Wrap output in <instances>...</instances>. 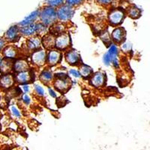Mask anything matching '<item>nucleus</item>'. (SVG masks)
<instances>
[{
  "mask_svg": "<svg viewBox=\"0 0 150 150\" xmlns=\"http://www.w3.org/2000/svg\"><path fill=\"white\" fill-rule=\"evenodd\" d=\"M47 90H48V93H49L50 97L53 98H57V92H56V91L53 88H52L51 86H48Z\"/></svg>",
  "mask_w": 150,
  "mask_h": 150,
  "instance_id": "34",
  "label": "nucleus"
},
{
  "mask_svg": "<svg viewBox=\"0 0 150 150\" xmlns=\"http://www.w3.org/2000/svg\"><path fill=\"white\" fill-rule=\"evenodd\" d=\"M86 0H65V4L70 5L71 7L77 8L84 3Z\"/></svg>",
  "mask_w": 150,
  "mask_h": 150,
  "instance_id": "27",
  "label": "nucleus"
},
{
  "mask_svg": "<svg viewBox=\"0 0 150 150\" xmlns=\"http://www.w3.org/2000/svg\"><path fill=\"white\" fill-rule=\"evenodd\" d=\"M21 89H22V91L24 93L29 94V92H31V87L29 83L22 84V85H21Z\"/></svg>",
  "mask_w": 150,
  "mask_h": 150,
  "instance_id": "35",
  "label": "nucleus"
},
{
  "mask_svg": "<svg viewBox=\"0 0 150 150\" xmlns=\"http://www.w3.org/2000/svg\"><path fill=\"white\" fill-rule=\"evenodd\" d=\"M50 33L54 35H57L62 33H65V24L62 23H55L53 26H50Z\"/></svg>",
  "mask_w": 150,
  "mask_h": 150,
  "instance_id": "24",
  "label": "nucleus"
},
{
  "mask_svg": "<svg viewBox=\"0 0 150 150\" xmlns=\"http://www.w3.org/2000/svg\"><path fill=\"white\" fill-rule=\"evenodd\" d=\"M98 5L103 7H110L112 4H114L116 0H95Z\"/></svg>",
  "mask_w": 150,
  "mask_h": 150,
  "instance_id": "29",
  "label": "nucleus"
},
{
  "mask_svg": "<svg viewBox=\"0 0 150 150\" xmlns=\"http://www.w3.org/2000/svg\"><path fill=\"white\" fill-rule=\"evenodd\" d=\"M21 32H20V26L16 24L13 25L5 32L4 35V38L6 42L14 43L18 41L21 38Z\"/></svg>",
  "mask_w": 150,
  "mask_h": 150,
  "instance_id": "10",
  "label": "nucleus"
},
{
  "mask_svg": "<svg viewBox=\"0 0 150 150\" xmlns=\"http://www.w3.org/2000/svg\"><path fill=\"white\" fill-rule=\"evenodd\" d=\"M78 67L81 77H84V78H89V77H91V76L93 74V69L90 66L81 63Z\"/></svg>",
  "mask_w": 150,
  "mask_h": 150,
  "instance_id": "22",
  "label": "nucleus"
},
{
  "mask_svg": "<svg viewBox=\"0 0 150 150\" xmlns=\"http://www.w3.org/2000/svg\"><path fill=\"white\" fill-rule=\"evenodd\" d=\"M101 39L104 41L105 44H111L112 43V39H111V35L108 31H104V33H102V34L101 35Z\"/></svg>",
  "mask_w": 150,
  "mask_h": 150,
  "instance_id": "30",
  "label": "nucleus"
},
{
  "mask_svg": "<svg viewBox=\"0 0 150 150\" xmlns=\"http://www.w3.org/2000/svg\"><path fill=\"white\" fill-rule=\"evenodd\" d=\"M2 59H3V57H2V56L0 55V65H1V63H2Z\"/></svg>",
  "mask_w": 150,
  "mask_h": 150,
  "instance_id": "37",
  "label": "nucleus"
},
{
  "mask_svg": "<svg viewBox=\"0 0 150 150\" xmlns=\"http://www.w3.org/2000/svg\"><path fill=\"white\" fill-rule=\"evenodd\" d=\"M14 75L11 74H5L0 77V88L3 90H8L14 86Z\"/></svg>",
  "mask_w": 150,
  "mask_h": 150,
  "instance_id": "15",
  "label": "nucleus"
},
{
  "mask_svg": "<svg viewBox=\"0 0 150 150\" xmlns=\"http://www.w3.org/2000/svg\"><path fill=\"white\" fill-rule=\"evenodd\" d=\"M125 11L122 8H114L109 11L108 21L111 26L117 27L123 22L125 17Z\"/></svg>",
  "mask_w": 150,
  "mask_h": 150,
  "instance_id": "2",
  "label": "nucleus"
},
{
  "mask_svg": "<svg viewBox=\"0 0 150 150\" xmlns=\"http://www.w3.org/2000/svg\"><path fill=\"white\" fill-rule=\"evenodd\" d=\"M6 43L4 38H0V52H2L3 48L6 46Z\"/></svg>",
  "mask_w": 150,
  "mask_h": 150,
  "instance_id": "36",
  "label": "nucleus"
},
{
  "mask_svg": "<svg viewBox=\"0 0 150 150\" xmlns=\"http://www.w3.org/2000/svg\"><path fill=\"white\" fill-rule=\"evenodd\" d=\"M33 89H34L35 93L38 97H44L45 96V88L40 83H34V85H33Z\"/></svg>",
  "mask_w": 150,
  "mask_h": 150,
  "instance_id": "25",
  "label": "nucleus"
},
{
  "mask_svg": "<svg viewBox=\"0 0 150 150\" xmlns=\"http://www.w3.org/2000/svg\"><path fill=\"white\" fill-rule=\"evenodd\" d=\"M119 53H120V49L118 45L115 43H111L107 53L103 56V62L104 65L106 66L111 65L112 62L116 58H118Z\"/></svg>",
  "mask_w": 150,
  "mask_h": 150,
  "instance_id": "6",
  "label": "nucleus"
},
{
  "mask_svg": "<svg viewBox=\"0 0 150 150\" xmlns=\"http://www.w3.org/2000/svg\"><path fill=\"white\" fill-rule=\"evenodd\" d=\"M39 14H40V8L36 9L34 11H33L32 13L29 14V15L26 16L25 18L21 21V22L18 23V25L20 27L21 26H27V25H29L31 23H33L36 22L38 19L39 18Z\"/></svg>",
  "mask_w": 150,
  "mask_h": 150,
  "instance_id": "17",
  "label": "nucleus"
},
{
  "mask_svg": "<svg viewBox=\"0 0 150 150\" xmlns=\"http://www.w3.org/2000/svg\"><path fill=\"white\" fill-rule=\"evenodd\" d=\"M72 81L71 80L69 75H67L65 77H54L53 81V85L54 89L57 92L64 93L66 92L71 86Z\"/></svg>",
  "mask_w": 150,
  "mask_h": 150,
  "instance_id": "4",
  "label": "nucleus"
},
{
  "mask_svg": "<svg viewBox=\"0 0 150 150\" xmlns=\"http://www.w3.org/2000/svg\"><path fill=\"white\" fill-rule=\"evenodd\" d=\"M21 101L23 104H24L26 106H29L32 104V98L29 96V94L23 93L21 96Z\"/></svg>",
  "mask_w": 150,
  "mask_h": 150,
  "instance_id": "31",
  "label": "nucleus"
},
{
  "mask_svg": "<svg viewBox=\"0 0 150 150\" xmlns=\"http://www.w3.org/2000/svg\"><path fill=\"white\" fill-rule=\"evenodd\" d=\"M127 14L132 19H137L141 15V11L134 5H131L127 9Z\"/></svg>",
  "mask_w": 150,
  "mask_h": 150,
  "instance_id": "23",
  "label": "nucleus"
},
{
  "mask_svg": "<svg viewBox=\"0 0 150 150\" xmlns=\"http://www.w3.org/2000/svg\"><path fill=\"white\" fill-rule=\"evenodd\" d=\"M14 77L15 83H17L20 85L29 83L33 80V74L30 70L17 72L15 75H14Z\"/></svg>",
  "mask_w": 150,
  "mask_h": 150,
  "instance_id": "12",
  "label": "nucleus"
},
{
  "mask_svg": "<svg viewBox=\"0 0 150 150\" xmlns=\"http://www.w3.org/2000/svg\"><path fill=\"white\" fill-rule=\"evenodd\" d=\"M86 1H89V2H90V1H92V0H86Z\"/></svg>",
  "mask_w": 150,
  "mask_h": 150,
  "instance_id": "38",
  "label": "nucleus"
},
{
  "mask_svg": "<svg viewBox=\"0 0 150 150\" xmlns=\"http://www.w3.org/2000/svg\"><path fill=\"white\" fill-rule=\"evenodd\" d=\"M62 51L59 50L53 49L48 50L47 52V61L46 64L49 67H53L58 65L62 59Z\"/></svg>",
  "mask_w": 150,
  "mask_h": 150,
  "instance_id": "8",
  "label": "nucleus"
},
{
  "mask_svg": "<svg viewBox=\"0 0 150 150\" xmlns=\"http://www.w3.org/2000/svg\"><path fill=\"white\" fill-rule=\"evenodd\" d=\"M13 64H14V61L12 59L3 58L1 65H0V72L2 74H9L13 70Z\"/></svg>",
  "mask_w": 150,
  "mask_h": 150,
  "instance_id": "21",
  "label": "nucleus"
},
{
  "mask_svg": "<svg viewBox=\"0 0 150 150\" xmlns=\"http://www.w3.org/2000/svg\"><path fill=\"white\" fill-rule=\"evenodd\" d=\"M29 68L30 66H29V62L25 59H16L15 61H14L13 71H14L15 73L29 70Z\"/></svg>",
  "mask_w": 150,
  "mask_h": 150,
  "instance_id": "19",
  "label": "nucleus"
},
{
  "mask_svg": "<svg viewBox=\"0 0 150 150\" xmlns=\"http://www.w3.org/2000/svg\"><path fill=\"white\" fill-rule=\"evenodd\" d=\"M10 111L11 115L14 117L17 118V119H21L22 117V113H21V110L17 108V106L11 105L10 107Z\"/></svg>",
  "mask_w": 150,
  "mask_h": 150,
  "instance_id": "28",
  "label": "nucleus"
},
{
  "mask_svg": "<svg viewBox=\"0 0 150 150\" xmlns=\"http://www.w3.org/2000/svg\"><path fill=\"white\" fill-rule=\"evenodd\" d=\"M56 14L59 22L64 24L67 23L73 18L75 14V8L64 4L56 8Z\"/></svg>",
  "mask_w": 150,
  "mask_h": 150,
  "instance_id": "3",
  "label": "nucleus"
},
{
  "mask_svg": "<svg viewBox=\"0 0 150 150\" xmlns=\"http://www.w3.org/2000/svg\"><path fill=\"white\" fill-rule=\"evenodd\" d=\"M38 19L41 23H43L47 27H50L55 23L58 21L56 8L49 6V5H44L41 8H40L39 18Z\"/></svg>",
  "mask_w": 150,
  "mask_h": 150,
  "instance_id": "1",
  "label": "nucleus"
},
{
  "mask_svg": "<svg viewBox=\"0 0 150 150\" xmlns=\"http://www.w3.org/2000/svg\"><path fill=\"white\" fill-rule=\"evenodd\" d=\"M2 52L3 58L8 59H16L19 54L18 50L14 45H6Z\"/></svg>",
  "mask_w": 150,
  "mask_h": 150,
  "instance_id": "16",
  "label": "nucleus"
},
{
  "mask_svg": "<svg viewBox=\"0 0 150 150\" xmlns=\"http://www.w3.org/2000/svg\"><path fill=\"white\" fill-rule=\"evenodd\" d=\"M68 74L76 79H79L81 77L80 71L77 70V69H75V68H71V69H69L68 72Z\"/></svg>",
  "mask_w": 150,
  "mask_h": 150,
  "instance_id": "32",
  "label": "nucleus"
},
{
  "mask_svg": "<svg viewBox=\"0 0 150 150\" xmlns=\"http://www.w3.org/2000/svg\"><path fill=\"white\" fill-rule=\"evenodd\" d=\"M122 51L124 52H129V50H131V43L128 42V41H123L122 43Z\"/></svg>",
  "mask_w": 150,
  "mask_h": 150,
  "instance_id": "33",
  "label": "nucleus"
},
{
  "mask_svg": "<svg viewBox=\"0 0 150 150\" xmlns=\"http://www.w3.org/2000/svg\"><path fill=\"white\" fill-rule=\"evenodd\" d=\"M32 63L36 67H42L46 64L47 51L45 49H40L32 52L31 54Z\"/></svg>",
  "mask_w": 150,
  "mask_h": 150,
  "instance_id": "7",
  "label": "nucleus"
},
{
  "mask_svg": "<svg viewBox=\"0 0 150 150\" xmlns=\"http://www.w3.org/2000/svg\"><path fill=\"white\" fill-rule=\"evenodd\" d=\"M64 4H65V0H47L45 2V5L51 6L55 8H58Z\"/></svg>",
  "mask_w": 150,
  "mask_h": 150,
  "instance_id": "26",
  "label": "nucleus"
},
{
  "mask_svg": "<svg viewBox=\"0 0 150 150\" xmlns=\"http://www.w3.org/2000/svg\"><path fill=\"white\" fill-rule=\"evenodd\" d=\"M110 35L111 39L113 41V43H115L116 45L122 44L125 39L126 32H125L124 28L117 26V27H115V29L112 30Z\"/></svg>",
  "mask_w": 150,
  "mask_h": 150,
  "instance_id": "14",
  "label": "nucleus"
},
{
  "mask_svg": "<svg viewBox=\"0 0 150 150\" xmlns=\"http://www.w3.org/2000/svg\"><path fill=\"white\" fill-rule=\"evenodd\" d=\"M90 83L95 88H101L106 83V76L104 73L98 71L92 74L90 77Z\"/></svg>",
  "mask_w": 150,
  "mask_h": 150,
  "instance_id": "13",
  "label": "nucleus"
},
{
  "mask_svg": "<svg viewBox=\"0 0 150 150\" xmlns=\"http://www.w3.org/2000/svg\"><path fill=\"white\" fill-rule=\"evenodd\" d=\"M41 45H42V40L41 37L39 35L32 36L28 38L26 40V49L30 52H33L41 48Z\"/></svg>",
  "mask_w": 150,
  "mask_h": 150,
  "instance_id": "11",
  "label": "nucleus"
},
{
  "mask_svg": "<svg viewBox=\"0 0 150 150\" xmlns=\"http://www.w3.org/2000/svg\"><path fill=\"white\" fill-rule=\"evenodd\" d=\"M55 38L56 36L51 33H47L41 38L42 45L46 50H50L55 48Z\"/></svg>",
  "mask_w": 150,
  "mask_h": 150,
  "instance_id": "20",
  "label": "nucleus"
},
{
  "mask_svg": "<svg viewBox=\"0 0 150 150\" xmlns=\"http://www.w3.org/2000/svg\"><path fill=\"white\" fill-rule=\"evenodd\" d=\"M54 77V74L53 73V71L49 68H45V69L41 71V72L39 74L40 81L42 83L47 86L53 83Z\"/></svg>",
  "mask_w": 150,
  "mask_h": 150,
  "instance_id": "18",
  "label": "nucleus"
},
{
  "mask_svg": "<svg viewBox=\"0 0 150 150\" xmlns=\"http://www.w3.org/2000/svg\"><path fill=\"white\" fill-rule=\"evenodd\" d=\"M64 56L67 63L71 66H79L81 64V57L76 50L68 49L65 50Z\"/></svg>",
  "mask_w": 150,
  "mask_h": 150,
  "instance_id": "9",
  "label": "nucleus"
},
{
  "mask_svg": "<svg viewBox=\"0 0 150 150\" xmlns=\"http://www.w3.org/2000/svg\"><path fill=\"white\" fill-rule=\"evenodd\" d=\"M71 41L69 34L62 33L56 35L55 38V48L60 51H65L71 47Z\"/></svg>",
  "mask_w": 150,
  "mask_h": 150,
  "instance_id": "5",
  "label": "nucleus"
}]
</instances>
